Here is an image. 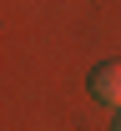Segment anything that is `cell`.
<instances>
[{"mask_svg":"<svg viewBox=\"0 0 121 131\" xmlns=\"http://www.w3.org/2000/svg\"><path fill=\"white\" fill-rule=\"evenodd\" d=\"M91 96L111 111H121V61H101L91 71Z\"/></svg>","mask_w":121,"mask_h":131,"instance_id":"cell-1","label":"cell"},{"mask_svg":"<svg viewBox=\"0 0 121 131\" xmlns=\"http://www.w3.org/2000/svg\"><path fill=\"white\" fill-rule=\"evenodd\" d=\"M111 131H121V116H116V126H111Z\"/></svg>","mask_w":121,"mask_h":131,"instance_id":"cell-2","label":"cell"}]
</instances>
